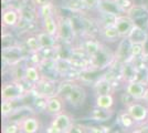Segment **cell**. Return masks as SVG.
I'll return each mask as SVG.
<instances>
[{"mask_svg": "<svg viewBox=\"0 0 148 133\" xmlns=\"http://www.w3.org/2000/svg\"><path fill=\"white\" fill-rule=\"evenodd\" d=\"M28 93H29V90L25 89V84H22V81H17V80L3 83L1 88L2 100L18 101V100L23 99Z\"/></svg>", "mask_w": 148, "mask_h": 133, "instance_id": "6da1fadb", "label": "cell"}, {"mask_svg": "<svg viewBox=\"0 0 148 133\" xmlns=\"http://www.w3.org/2000/svg\"><path fill=\"white\" fill-rule=\"evenodd\" d=\"M58 83L59 82H56L54 79L42 76V79L39 82L29 89V93L32 96L41 95V96H45V98H51L53 95H56Z\"/></svg>", "mask_w": 148, "mask_h": 133, "instance_id": "7a4b0ae2", "label": "cell"}, {"mask_svg": "<svg viewBox=\"0 0 148 133\" xmlns=\"http://www.w3.org/2000/svg\"><path fill=\"white\" fill-rule=\"evenodd\" d=\"M90 59H91V68L97 70H106L115 62V54L110 48L103 44L102 49Z\"/></svg>", "mask_w": 148, "mask_h": 133, "instance_id": "3957f363", "label": "cell"}, {"mask_svg": "<svg viewBox=\"0 0 148 133\" xmlns=\"http://www.w3.org/2000/svg\"><path fill=\"white\" fill-rule=\"evenodd\" d=\"M25 59L23 49L19 44L8 47V48H2V60H3L5 64L9 65V67L17 65Z\"/></svg>", "mask_w": 148, "mask_h": 133, "instance_id": "277c9868", "label": "cell"}, {"mask_svg": "<svg viewBox=\"0 0 148 133\" xmlns=\"http://www.w3.org/2000/svg\"><path fill=\"white\" fill-rule=\"evenodd\" d=\"M132 45L133 43L130 41L127 37L121 38L118 41L117 48L114 51L115 54V61L119 63H126L133 61V56H132Z\"/></svg>", "mask_w": 148, "mask_h": 133, "instance_id": "5b68a950", "label": "cell"}, {"mask_svg": "<svg viewBox=\"0 0 148 133\" xmlns=\"http://www.w3.org/2000/svg\"><path fill=\"white\" fill-rule=\"evenodd\" d=\"M59 19V40L64 42H72L76 34L72 18H58Z\"/></svg>", "mask_w": 148, "mask_h": 133, "instance_id": "8992f818", "label": "cell"}, {"mask_svg": "<svg viewBox=\"0 0 148 133\" xmlns=\"http://www.w3.org/2000/svg\"><path fill=\"white\" fill-rule=\"evenodd\" d=\"M127 112L132 115V118L135 120L136 124H145L148 118V108L145 103H140L135 101L134 103L126 107Z\"/></svg>", "mask_w": 148, "mask_h": 133, "instance_id": "52a82bcc", "label": "cell"}, {"mask_svg": "<svg viewBox=\"0 0 148 133\" xmlns=\"http://www.w3.org/2000/svg\"><path fill=\"white\" fill-rule=\"evenodd\" d=\"M86 96L87 93L85 88L80 83L75 82L73 89H72V91H71V93L68 96L65 102H69V104L73 108H80L84 104V102L86 100Z\"/></svg>", "mask_w": 148, "mask_h": 133, "instance_id": "ba28073f", "label": "cell"}, {"mask_svg": "<svg viewBox=\"0 0 148 133\" xmlns=\"http://www.w3.org/2000/svg\"><path fill=\"white\" fill-rule=\"evenodd\" d=\"M21 20V13L20 10L13 8V7H7L2 10L1 14V21L5 28H16Z\"/></svg>", "mask_w": 148, "mask_h": 133, "instance_id": "9c48e42d", "label": "cell"}, {"mask_svg": "<svg viewBox=\"0 0 148 133\" xmlns=\"http://www.w3.org/2000/svg\"><path fill=\"white\" fill-rule=\"evenodd\" d=\"M148 85L145 83H142L139 81H130L125 84V92H127L130 95H132L136 101H143L145 95L147 93Z\"/></svg>", "mask_w": 148, "mask_h": 133, "instance_id": "30bf717a", "label": "cell"}, {"mask_svg": "<svg viewBox=\"0 0 148 133\" xmlns=\"http://www.w3.org/2000/svg\"><path fill=\"white\" fill-rule=\"evenodd\" d=\"M136 21L130 14H126V13H123V14H119L116 18V21H115V27L117 28L118 33L121 36V38H125L130 34V32L132 31V29L134 28Z\"/></svg>", "mask_w": 148, "mask_h": 133, "instance_id": "8fae6325", "label": "cell"}, {"mask_svg": "<svg viewBox=\"0 0 148 133\" xmlns=\"http://www.w3.org/2000/svg\"><path fill=\"white\" fill-rule=\"evenodd\" d=\"M72 124H73V122L71 120L70 115L65 112H61V113L54 115L53 121L51 123V127L58 133H66Z\"/></svg>", "mask_w": 148, "mask_h": 133, "instance_id": "7c38bea8", "label": "cell"}, {"mask_svg": "<svg viewBox=\"0 0 148 133\" xmlns=\"http://www.w3.org/2000/svg\"><path fill=\"white\" fill-rule=\"evenodd\" d=\"M93 91H94L95 95L113 93V91H114V83L103 74L99 80H96L94 82V84H93Z\"/></svg>", "mask_w": 148, "mask_h": 133, "instance_id": "4fadbf2b", "label": "cell"}, {"mask_svg": "<svg viewBox=\"0 0 148 133\" xmlns=\"http://www.w3.org/2000/svg\"><path fill=\"white\" fill-rule=\"evenodd\" d=\"M42 79V73L39 65H33V64H27L25 69V81L27 84L33 87L36 83H38Z\"/></svg>", "mask_w": 148, "mask_h": 133, "instance_id": "5bb4252c", "label": "cell"}, {"mask_svg": "<svg viewBox=\"0 0 148 133\" xmlns=\"http://www.w3.org/2000/svg\"><path fill=\"white\" fill-rule=\"evenodd\" d=\"M132 43H138V44H146L148 42V32L146 29H144L139 25L135 23L134 28L132 29L130 34L127 36Z\"/></svg>", "mask_w": 148, "mask_h": 133, "instance_id": "9a60e30c", "label": "cell"}, {"mask_svg": "<svg viewBox=\"0 0 148 133\" xmlns=\"http://www.w3.org/2000/svg\"><path fill=\"white\" fill-rule=\"evenodd\" d=\"M20 127L22 133H38L40 131L41 123L38 118L33 115H28L22 121H20Z\"/></svg>", "mask_w": 148, "mask_h": 133, "instance_id": "2e32d148", "label": "cell"}, {"mask_svg": "<svg viewBox=\"0 0 148 133\" xmlns=\"http://www.w3.org/2000/svg\"><path fill=\"white\" fill-rule=\"evenodd\" d=\"M103 44L102 42L97 40L95 37H88L87 39H85L82 43H81V48L85 51L88 57L91 58L93 56H95L101 49H102Z\"/></svg>", "mask_w": 148, "mask_h": 133, "instance_id": "e0dca14e", "label": "cell"}, {"mask_svg": "<svg viewBox=\"0 0 148 133\" xmlns=\"http://www.w3.org/2000/svg\"><path fill=\"white\" fill-rule=\"evenodd\" d=\"M114 115V111L113 109L108 110V109H102L94 107L92 111L90 112V119L95 122H107L113 118Z\"/></svg>", "mask_w": 148, "mask_h": 133, "instance_id": "ac0fdd59", "label": "cell"}, {"mask_svg": "<svg viewBox=\"0 0 148 133\" xmlns=\"http://www.w3.org/2000/svg\"><path fill=\"white\" fill-rule=\"evenodd\" d=\"M63 102H65L62 98H60L59 95H53L51 98H48L47 100V109L45 112H48L49 114L52 115H56V114L61 113L63 110Z\"/></svg>", "mask_w": 148, "mask_h": 133, "instance_id": "d6986e66", "label": "cell"}, {"mask_svg": "<svg viewBox=\"0 0 148 133\" xmlns=\"http://www.w3.org/2000/svg\"><path fill=\"white\" fill-rule=\"evenodd\" d=\"M38 40L40 42L41 48H58V41L59 38L56 36H52L45 31H40L37 33Z\"/></svg>", "mask_w": 148, "mask_h": 133, "instance_id": "ffe728a7", "label": "cell"}, {"mask_svg": "<svg viewBox=\"0 0 148 133\" xmlns=\"http://www.w3.org/2000/svg\"><path fill=\"white\" fill-rule=\"evenodd\" d=\"M41 21H42V30L43 31L58 37V34H59V19L56 16H49V17L42 19Z\"/></svg>", "mask_w": 148, "mask_h": 133, "instance_id": "44dd1931", "label": "cell"}, {"mask_svg": "<svg viewBox=\"0 0 148 133\" xmlns=\"http://www.w3.org/2000/svg\"><path fill=\"white\" fill-rule=\"evenodd\" d=\"M99 36L104 39L105 41H110V42H116V41H119V39H121V36H119L115 25L101 28Z\"/></svg>", "mask_w": 148, "mask_h": 133, "instance_id": "7402d4cb", "label": "cell"}, {"mask_svg": "<svg viewBox=\"0 0 148 133\" xmlns=\"http://www.w3.org/2000/svg\"><path fill=\"white\" fill-rule=\"evenodd\" d=\"M136 72H137V67L136 64L130 61V62H126V63H122V80L125 82H130L135 80Z\"/></svg>", "mask_w": 148, "mask_h": 133, "instance_id": "603a6c76", "label": "cell"}, {"mask_svg": "<svg viewBox=\"0 0 148 133\" xmlns=\"http://www.w3.org/2000/svg\"><path fill=\"white\" fill-rule=\"evenodd\" d=\"M75 81L73 80H68V79H64L60 82L58 83V91H56V95H59L60 98H62L64 101H66L68 96L70 95L72 89H73Z\"/></svg>", "mask_w": 148, "mask_h": 133, "instance_id": "cb8c5ba5", "label": "cell"}, {"mask_svg": "<svg viewBox=\"0 0 148 133\" xmlns=\"http://www.w3.org/2000/svg\"><path fill=\"white\" fill-rule=\"evenodd\" d=\"M96 11L113 13V14H116V16L123 14V12L121 11V9L118 8L117 3H116V0H101L99 9Z\"/></svg>", "mask_w": 148, "mask_h": 133, "instance_id": "d4e9b609", "label": "cell"}, {"mask_svg": "<svg viewBox=\"0 0 148 133\" xmlns=\"http://www.w3.org/2000/svg\"><path fill=\"white\" fill-rule=\"evenodd\" d=\"M114 104H115V98H114L113 93L96 95V98H95V107H97V108L111 110L113 109Z\"/></svg>", "mask_w": 148, "mask_h": 133, "instance_id": "484cf974", "label": "cell"}, {"mask_svg": "<svg viewBox=\"0 0 148 133\" xmlns=\"http://www.w3.org/2000/svg\"><path fill=\"white\" fill-rule=\"evenodd\" d=\"M116 18H117L116 14L103 12V11H97V17L95 18V20L97 21L99 28H103V27H107V25H114L115 21H116Z\"/></svg>", "mask_w": 148, "mask_h": 133, "instance_id": "4316f807", "label": "cell"}, {"mask_svg": "<svg viewBox=\"0 0 148 133\" xmlns=\"http://www.w3.org/2000/svg\"><path fill=\"white\" fill-rule=\"evenodd\" d=\"M25 47L27 51L29 53H33V52H40V50L42 49L40 42L38 40L37 33L36 34H28L25 39Z\"/></svg>", "mask_w": 148, "mask_h": 133, "instance_id": "83f0119b", "label": "cell"}, {"mask_svg": "<svg viewBox=\"0 0 148 133\" xmlns=\"http://www.w3.org/2000/svg\"><path fill=\"white\" fill-rule=\"evenodd\" d=\"M63 7L74 13L84 12V0H63Z\"/></svg>", "mask_w": 148, "mask_h": 133, "instance_id": "f1b7e54d", "label": "cell"}, {"mask_svg": "<svg viewBox=\"0 0 148 133\" xmlns=\"http://www.w3.org/2000/svg\"><path fill=\"white\" fill-rule=\"evenodd\" d=\"M117 121H118V123L121 124V127H124V129H126V130L133 129V127L136 125L135 120H134V119L132 118V115L127 112V110L122 111L121 113L118 114Z\"/></svg>", "mask_w": 148, "mask_h": 133, "instance_id": "f546056e", "label": "cell"}, {"mask_svg": "<svg viewBox=\"0 0 148 133\" xmlns=\"http://www.w3.org/2000/svg\"><path fill=\"white\" fill-rule=\"evenodd\" d=\"M38 11V17L42 20L49 16H54V13H56V9L53 2H49V3H45L43 6L38 7L37 8Z\"/></svg>", "mask_w": 148, "mask_h": 133, "instance_id": "4dcf8cb0", "label": "cell"}, {"mask_svg": "<svg viewBox=\"0 0 148 133\" xmlns=\"http://www.w3.org/2000/svg\"><path fill=\"white\" fill-rule=\"evenodd\" d=\"M17 101H11V100H2L1 103V114L3 118H8L14 112V110L18 108L16 105Z\"/></svg>", "mask_w": 148, "mask_h": 133, "instance_id": "1f68e13d", "label": "cell"}, {"mask_svg": "<svg viewBox=\"0 0 148 133\" xmlns=\"http://www.w3.org/2000/svg\"><path fill=\"white\" fill-rule=\"evenodd\" d=\"M2 133H22L20 127V122L8 120L2 127Z\"/></svg>", "mask_w": 148, "mask_h": 133, "instance_id": "d6a6232c", "label": "cell"}, {"mask_svg": "<svg viewBox=\"0 0 148 133\" xmlns=\"http://www.w3.org/2000/svg\"><path fill=\"white\" fill-rule=\"evenodd\" d=\"M116 3L121 9V11L126 14H128L130 10L136 6L135 0H116Z\"/></svg>", "mask_w": 148, "mask_h": 133, "instance_id": "836d02e7", "label": "cell"}, {"mask_svg": "<svg viewBox=\"0 0 148 133\" xmlns=\"http://www.w3.org/2000/svg\"><path fill=\"white\" fill-rule=\"evenodd\" d=\"M47 100H48V98L41 96V95L33 96V104H34V108L37 110V112L45 111V109H47Z\"/></svg>", "mask_w": 148, "mask_h": 133, "instance_id": "e575fe53", "label": "cell"}, {"mask_svg": "<svg viewBox=\"0 0 148 133\" xmlns=\"http://www.w3.org/2000/svg\"><path fill=\"white\" fill-rule=\"evenodd\" d=\"M147 11H146V9L142 6H138V5H136L132 10H130V12L128 13L130 17L133 18V19L137 20V19H140V18H144V16H146L147 14Z\"/></svg>", "mask_w": 148, "mask_h": 133, "instance_id": "d590c367", "label": "cell"}, {"mask_svg": "<svg viewBox=\"0 0 148 133\" xmlns=\"http://www.w3.org/2000/svg\"><path fill=\"white\" fill-rule=\"evenodd\" d=\"M101 0H84V9L86 11H96Z\"/></svg>", "mask_w": 148, "mask_h": 133, "instance_id": "8d00e7d4", "label": "cell"}, {"mask_svg": "<svg viewBox=\"0 0 148 133\" xmlns=\"http://www.w3.org/2000/svg\"><path fill=\"white\" fill-rule=\"evenodd\" d=\"M108 129L110 127H105V125H92L87 127V133H106Z\"/></svg>", "mask_w": 148, "mask_h": 133, "instance_id": "74e56055", "label": "cell"}, {"mask_svg": "<svg viewBox=\"0 0 148 133\" xmlns=\"http://www.w3.org/2000/svg\"><path fill=\"white\" fill-rule=\"evenodd\" d=\"M136 100L132 96V95H130L127 92H124L123 94H121V102L123 103L125 107H128L130 104H132V103H134Z\"/></svg>", "mask_w": 148, "mask_h": 133, "instance_id": "f35d334b", "label": "cell"}, {"mask_svg": "<svg viewBox=\"0 0 148 133\" xmlns=\"http://www.w3.org/2000/svg\"><path fill=\"white\" fill-rule=\"evenodd\" d=\"M66 133H87V129L81 125V124H72Z\"/></svg>", "mask_w": 148, "mask_h": 133, "instance_id": "ab89813d", "label": "cell"}, {"mask_svg": "<svg viewBox=\"0 0 148 133\" xmlns=\"http://www.w3.org/2000/svg\"><path fill=\"white\" fill-rule=\"evenodd\" d=\"M31 2L34 5L36 8L38 7H41L45 5V3H49V2H52V0H31Z\"/></svg>", "mask_w": 148, "mask_h": 133, "instance_id": "60d3db41", "label": "cell"}, {"mask_svg": "<svg viewBox=\"0 0 148 133\" xmlns=\"http://www.w3.org/2000/svg\"><path fill=\"white\" fill-rule=\"evenodd\" d=\"M132 133H148V130H144V127H142V129H136Z\"/></svg>", "mask_w": 148, "mask_h": 133, "instance_id": "b9f144b4", "label": "cell"}, {"mask_svg": "<svg viewBox=\"0 0 148 133\" xmlns=\"http://www.w3.org/2000/svg\"><path fill=\"white\" fill-rule=\"evenodd\" d=\"M143 101H144V103L146 104V107L148 108V90H147V93H146V95H145V98H144Z\"/></svg>", "mask_w": 148, "mask_h": 133, "instance_id": "7bdbcfd3", "label": "cell"}, {"mask_svg": "<svg viewBox=\"0 0 148 133\" xmlns=\"http://www.w3.org/2000/svg\"><path fill=\"white\" fill-rule=\"evenodd\" d=\"M106 133H117V131L116 130H114V129H112L111 127H110V129H108V131Z\"/></svg>", "mask_w": 148, "mask_h": 133, "instance_id": "ee69618b", "label": "cell"}, {"mask_svg": "<svg viewBox=\"0 0 148 133\" xmlns=\"http://www.w3.org/2000/svg\"><path fill=\"white\" fill-rule=\"evenodd\" d=\"M146 124H148V118H147V121H146Z\"/></svg>", "mask_w": 148, "mask_h": 133, "instance_id": "f6af8a7d", "label": "cell"}]
</instances>
